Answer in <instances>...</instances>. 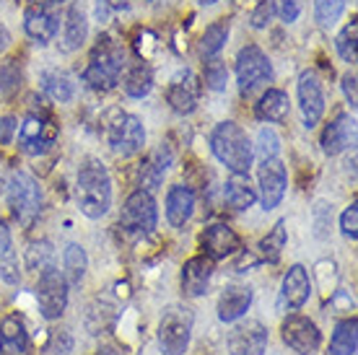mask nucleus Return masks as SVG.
Returning a JSON list of instances; mask_svg holds the SVG:
<instances>
[{"label": "nucleus", "mask_w": 358, "mask_h": 355, "mask_svg": "<svg viewBox=\"0 0 358 355\" xmlns=\"http://www.w3.org/2000/svg\"><path fill=\"white\" fill-rule=\"evenodd\" d=\"M341 231L345 239L356 241L358 239V205L353 203L350 208H345V213L341 215Z\"/></svg>", "instance_id": "obj_40"}, {"label": "nucleus", "mask_w": 358, "mask_h": 355, "mask_svg": "<svg viewBox=\"0 0 358 355\" xmlns=\"http://www.w3.org/2000/svg\"><path fill=\"white\" fill-rule=\"evenodd\" d=\"M13 130H16V119H13V117H3V119H0V143H3V145L10 143Z\"/></svg>", "instance_id": "obj_47"}, {"label": "nucleus", "mask_w": 358, "mask_h": 355, "mask_svg": "<svg viewBox=\"0 0 358 355\" xmlns=\"http://www.w3.org/2000/svg\"><path fill=\"white\" fill-rule=\"evenodd\" d=\"M213 273L215 265L208 254H197V257L187 259L182 267V291L187 296H206Z\"/></svg>", "instance_id": "obj_17"}, {"label": "nucleus", "mask_w": 358, "mask_h": 355, "mask_svg": "<svg viewBox=\"0 0 358 355\" xmlns=\"http://www.w3.org/2000/svg\"><path fill=\"white\" fill-rule=\"evenodd\" d=\"M280 338L296 355H317L322 347V332L304 314H291L280 327Z\"/></svg>", "instance_id": "obj_9"}, {"label": "nucleus", "mask_w": 358, "mask_h": 355, "mask_svg": "<svg viewBox=\"0 0 358 355\" xmlns=\"http://www.w3.org/2000/svg\"><path fill=\"white\" fill-rule=\"evenodd\" d=\"M273 16H275V3L273 0H262L260 6L255 8V13H252V27L255 29H265L273 21Z\"/></svg>", "instance_id": "obj_41"}, {"label": "nucleus", "mask_w": 358, "mask_h": 355, "mask_svg": "<svg viewBox=\"0 0 358 355\" xmlns=\"http://www.w3.org/2000/svg\"><path fill=\"white\" fill-rule=\"evenodd\" d=\"M257 153H260V159H278L280 138H278L273 127H262L260 133H257Z\"/></svg>", "instance_id": "obj_38"}, {"label": "nucleus", "mask_w": 358, "mask_h": 355, "mask_svg": "<svg viewBox=\"0 0 358 355\" xmlns=\"http://www.w3.org/2000/svg\"><path fill=\"white\" fill-rule=\"evenodd\" d=\"M107 140H109V148H112L117 156L130 159V156H135V153L143 151L145 127L135 115H125V112H120V115L109 122Z\"/></svg>", "instance_id": "obj_7"}, {"label": "nucleus", "mask_w": 358, "mask_h": 355, "mask_svg": "<svg viewBox=\"0 0 358 355\" xmlns=\"http://www.w3.org/2000/svg\"><path fill=\"white\" fill-rule=\"evenodd\" d=\"M94 355H120V353H117L115 347H99V350Z\"/></svg>", "instance_id": "obj_50"}, {"label": "nucleus", "mask_w": 358, "mask_h": 355, "mask_svg": "<svg viewBox=\"0 0 358 355\" xmlns=\"http://www.w3.org/2000/svg\"><path fill=\"white\" fill-rule=\"evenodd\" d=\"M55 138H57V127L39 115H29L18 127V148L29 156L47 153L55 145Z\"/></svg>", "instance_id": "obj_13"}, {"label": "nucleus", "mask_w": 358, "mask_h": 355, "mask_svg": "<svg viewBox=\"0 0 358 355\" xmlns=\"http://www.w3.org/2000/svg\"><path fill=\"white\" fill-rule=\"evenodd\" d=\"M200 244H203V249H206V254L210 259H226L242 249V239L226 223L206 226V231L200 233Z\"/></svg>", "instance_id": "obj_15"}, {"label": "nucleus", "mask_w": 358, "mask_h": 355, "mask_svg": "<svg viewBox=\"0 0 358 355\" xmlns=\"http://www.w3.org/2000/svg\"><path fill=\"white\" fill-rule=\"evenodd\" d=\"M36 303L39 311L47 321L60 319L68 309V280L57 270V265L47 267L39 273V283H36Z\"/></svg>", "instance_id": "obj_5"}, {"label": "nucleus", "mask_w": 358, "mask_h": 355, "mask_svg": "<svg viewBox=\"0 0 358 355\" xmlns=\"http://www.w3.org/2000/svg\"><path fill=\"white\" fill-rule=\"evenodd\" d=\"M356 329H358L356 317L338 321L330 340V355H356V345H358Z\"/></svg>", "instance_id": "obj_28"}, {"label": "nucleus", "mask_w": 358, "mask_h": 355, "mask_svg": "<svg viewBox=\"0 0 358 355\" xmlns=\"http://www.w3.org/2000/svg\"><path fill=\"white\" fill-rule=\"evenodd\" d=\"M18 83V78L13 75L10 68H0V91H10Z\"/></svg>", "instance_id": "obj_48"}, {"label": "nucleus", "mask_w": 358, "mask_h": 355, "mask_svg": "<svg viewBox=\"0 0 358 355\" xmlns=\"http://www.w3.org/2000/svg\"><path fill=\"white\" fill-rule=\"evenodd\" d=\"M104 3H109V6H122L125 0H104Z\"/></svg>", "instance_id": "obj_52"}, {"label": "nucleus", "mask_w": 358, "mask_h": 355, "mask_svg": "<svg viewBox=\"0 0 358 355\" xmlns=\"http://www.w3.org/2000/svg\"><path fill=\"white\" fill-rule=\"evenodd\" d=\"M265 350H268V329L255 319L236 324L226 338L229 355H265Z\"/></svg>", "instance_id": "obj_14"}, {"label": "nucleus", "mask_w": 358, "mask_h": 355, "mask_svg": "<svg viewBox=\"0 0 358 355\" xmlns=\"http://www.w3.org/2000/svg\"><path fill=\"white\" fill-rule=\"evenodd\" d=\"M89 36V16L83 10L81 3H73L65 10V24H63V50L65 52H76L81 50L83 42Z\"/></svg>", "instance_id": "obj_24"}, {"label": "nucleus", "mask_w": 358, "mask_h": 355, "mask_svg": "<svg viewBox=\"0 0 358 355\" xmlns=\"http://www.w3.org/2000/svg\"><path fill=\"white\" fill-rule=\"evenodd\" d=\"M226 42H229V24H226V21H215V24H210V27L206 29V34L200 36V45H197L200 57H203V60L218 57L221 50L226 47Z\"/></svg>", "instance_id": "obj_31"}, {"label": "nucleus", "mask_w": 358, "mask_h": 355, "mask_svg": "<svg viewBox=\"0 0 358 355\" xmlns=\"http://www.w3.org/2000/svg\"><path fill=\"white\" fill-rule=\"evenodd\" d=\"M127 68L125 47L115 36H99V45L94 47L89 68L83 71V80L94 91H109L120 83V75Z\"/></svg>", "instance_id": "obj_3"}, {"label": "nucleus", "mask_w": 358, "mask_h": 355, "mask_svg": "<svg viewBox=\"0 0 358 355\" xmlns=\"http://www.w3.org/2000/svg\"><path fill=\"white\" fill-rule=\"evenodd\" d=\"M195 192L187 184H174L166 192V221L174 229H182L195 213Z\"/></svg>", "instance_id": "obj_22"}, {"label": "nucleus", "mask_w": 358, "mask_h": 355, "mask_svg": "<svg viewBox=\"0 0 358 355\" xmlns=\"http://www.w3.org/2000/svg\"><path fill=\"white\" fill-rule=\"evenodd\" d=\"M288 109H291V101H288V94L280 89H268L262 94V99L257 101V109L255 115L260 117L262 122H283L288 117Z\"/></svg>", "instance_id": "obj_27"}, {"label": "nucleus", "mask_w": 358, "mask_h": 355, "mask_svg": "<svg viewBox=\"0 0 358 355\" xmlns=\"http://www.w3.org/2000/svg\"><path fill=\"white\" fill-rule=\"evenodd\" d=\"M55 265V249L50 241H34L31 247L27 249V267L31 273H42L47 267Z\"/></svg>", "instance_id": "obj_34"}, {"label": "nucleus", "mask_w": 358, "mask_h": 355, "mask_svg": "<svg viewBox=\"0 0 358 355\" xmlns=\"http://www.w3.org/2000/svg\"><path fill=\"white\" fill-rule=\"evenodd\" d=\"M24 31L29 34V39H34L36 45H50L60 31V21L45 6H34L24 13Z\"/></svg>", "instance_id": "obj_18"}, {"label": "nucleus", "mask_w": 358, "mask_h": 355, "mask_svg": "<svg viewBox=\"0 0 358 355\" xmlns=\"http://www.w3.org/2000/svg\"><path fill=\"white\" fill-rule=\"evenodd\" d=\"M63 267H65V280L68 285H81L86 270H89V254L81 244H68L63 249Z\"/></svg>", "instance_id": "obj_30"}, {"label": "nucleus", "mask_w": 358, "mask_h": 355, "mask_svg": "<svg viewBox=\"0 0 358 355\" xmlns=\"http://www.w3.org/2000/svg\"><path fill=\"white\" fill-rule=\"evenodd\" d=\"M224 200L231 210H250L257 203V189L252 187L250 174H231L224 184Z\"/></svg>", "instance_id": "obj_26"}, {"label": "nucleus", "mask_w": 358, "mask_h": 355, "mask_svg": "<svg viewBox=\"0 0 358 355\" xmlns=\"http://www.w3.org/2000/svg\"><path fill=\"white\" fill-rule=\"evenodd\" d=\"M356 47H358V27L356 21H350L348 27L338 34V39H335V50L343 57V62L353 65L356 62Z\"/></svg>", "instance_id": "obj_36"}, {"label": "nucleus", "mask_w": 358, "mask_h": 355, "mask_svg": "<svg viewBox=\"0 0 358 355\" xmlns=\"http://www.w3.org/2000/svg\"><path fill=\"white\" fill-rule=\"evenodd\" d=\"M200 6H213V3H218V0H197Z\"/></svg>", "instance_id": "obj_51"}, {"label": "nucleus", "mask_w": 358, "mask_h": 355, "mask_svg": "<svg viewBox=\"0 0 358 355\" xmlns=\"http://www.w3.org/2000/svg\"><path fill=\"white\" fill-rule=\"evenodd\" d=\"M76 197L81 213L91 221H99L112 208V179L107 166L99 159H86L76 179Z\"/></svg>", "instance_id": "obj_1"}, {"label": "nucleus", "mask_w": 358, "mask_h": 355, "mask_svg": "<svg viewBox=\"0 0 358 355\" xmlns=\"http://www.w3.org/2000/svg\"><path fill=\"white\" fill-rule=\"evenodd\" d=\"M8 45H10V34H8V29L0 24V55L8 50Z\"/></svg>", "instance_id": "obj_49"}, {"label": "nucleus", "mask_w": 358, "mask_h": 355, "mask_svg": "<svg viewBox=\"0 0 358 355\" xmlns=\"http://www.w3.org/2000/svg\"><path fill=\"white\" fill-rule=\"evenodd\" d=\"M312 296V280L306 267L294 265L288 267V273L283 275V285H280V298L288 309H301Z\"/></svg>", "instance_id": "obj_21"}, {"label": "nucleus", "mask_w": 358, "mask_h": 355, "mask_svg": "<svg viewBox=\"0 0 358 355\" xmlns=\"http://www.w3.org/2000/svg\"><path fill=\"white\" fill-rule=\"evenodd\" d=\"M13 254V241H10V231L6 229V223H0V259H6Z\"/></svg>", "instance_id": "obj_46"}, {"label": "nucleus", "mask_w": 358, "mask_h": 355, "mask_svg": "<svg viewBox=\"0 0 358 355\" xmlns=\"http://www.w3.org/2000/svg\"><path fill=\"white\" fill-rule=\"evenodd\" d=\"M273 80V62L257 45H247L236 55V83L242 94H252Z\"/></svg>", "instance_id": "obj_6"}, {"label": "nucleus", "mask_w": 358, "mask_h": 355, "mask_svg": "<svg viewBox=\"0 0 358 355\" xmlns=\"http://www.w3.org/2000/svg\"><path fill=\"white\" fill-rule=\"evenodd\" d=\"M210 151L231 174H250L255 145L236 122H218L210 133Z\"/></svg>", "instance_id": "obj_2"}, {"label": "nucleus", "mask_w": 358, "mask_h": 355, "mask_svg": "<svg viewBox=\"0 0 358 355\" xmlns=\"http://www.w3.org/2000/svg\"><path fill=\"white\" fill-rule=\"evenodd\" d=\"M203 80L210 91H224L226 83H229V71L226 65L218 57H210L206 60V68H203Z\"/></svg>", "instance_id": "obj_37"}, {"label": "nucleus", "mask_w": 358, "mask_h": 355, "mask_svg": "<svg viewBox=\"0 0 358 355\" xmlns=\"http://www.w3.org/2000/svg\"><path fill=\"white\" fill-rule=\"evenodd\" d=\"M122 89H125L127 96H133V99L148 96L153 89V71L145 65V62H135V65H130L125 73V80H122Z\"/></svg>", "instance_id": "obj_29"}, {"label": "nucleus", "mask_w": 358, "mask_h": 355, "mask_svg": "<svg viewBox=\"0 0 358 355\" xmlns=\"http://www.w3.org/2000/svg\"><path fill=\"white\" fill-rule=\"evenodd\" d=\"M330 221H332V205L317 203V208H314V226H317V236H324V229L330 226Z\"/></svg>", "instance_id": "obj_43"}, {"label": "nucleus", "mask_w": 358, "mask_h": 355, "mask_svg": "<svg viewBox=\"0 0 358 355\" xmlns=\"http://www.w3.org/2000/svg\"><path fill=\"white\" fill-rule=\"evenodd\" d=\"M288 233H286V221H278L273 226V231L260 241V259H268V262H278L283 249H286Z\"/></svg>", "instance_id": "obj_33"}, {"label": "nucleus", "mask_w": 358, "mask_h": 355, "mask_svg": "<svg viewBox=\"0 0 358 355\" xmlns=\"http://www.w3.org/2000/svg\"><path fill=\"white\" fill-rule=\"evenodd\" d=\"M73 335L71 332H55L47 347L42 350V355H71L73 353Z\"/></svg>", "instance_id": "obj_39"}, {"label": "nucleus", "mask_w": 358, "mask_h": 355, "mask_svg": "<svg viewBox=\"0 0 358 355\" xmlns=\"http://www.w3.org/2000/svg\"><path fill=\"white\" fill-rule=\"evenodd\" d=\"M341 86H343V94H345V101L350 104V109H356V73L350 71V73H345L343 75V80H341Z\"/></svg>", "instance_id": "obj_45"}, {"label": "nucleus", "mask_w": 358, "mask_h": 355, "mask_svg": "<svg viewBox=\"0 0 358 355\" xmlns=\"http://www.w3.org/2000/svg\"><path fill=\"white\" fill-rule=\"evenodd\" d=\"M192 324L195 317L187 306H169L164 309L162 321H159V347L162 355H185L192 338Z\"/></svg>", "instance_id": "obj_4"}, {"label": "nucleus", "mask_w": 358, "mask_h": 355, "mask_svg": "<svg viewBox=\"0 0 358 355\" xmlns=\"http://www.w3.org/2000/svg\"><path fill=\"white\" fill-rule=\"evenodd\" d=\"M169 164H171V151L166 145H159L156 153H151V159L141 164V171H138V184H141V189H145V192L159 189L164 182V174L169 169Z\"/></svg>", "instance_id": "obj_25"}, {"label": "nucleus", "mask_w": 358, "mask_h": 355, "mask_svg": "<svg viewBox=\"0 0 358 355\" xmlns=\"http://www.w3.org/2000/svg\"><path fill=\"white\" fill-rule=\"evenodd\" d=\"M280 18H283V24H294L299 13H301V3L299 0H280V8H278Z\"/></svg>", "instance_id": "obj_44"}, {"label": "nucleus", "mask_w": 358, "mask_h": 355, "mask_svg": "<svg viewBox=\"0 0 358 355\" xmlns=\"http://www.w3.org/2000/svg\"><path fill=\"white\" fill-rule=\"evenodd\" d=\"M55 3H63V0H55Z\"/></svg>", "instance_id": "obj_53"}, {"label": "nucleus", "mask_w": 358, "mask_h": 355, "mask_svg": "<svg viewBox=\"0 0 358 355\" xmlns=\"http://www.w3.org/2000/svg\"><path fill=\"white\" fill-rule=\"evenodd\" d=\"M356 143V119L353 115H341L335 117L322 133V151L324 156H341L343 151H348Z\"/></svg>", "instance_id": "obj_16"}, {"label": "nucleus", "mask_w": 358, "mask_h": 355, "mask_svg": "<svg viewBox=\"0 0 358 355\" xmlns=\"http://www.w3.org/2000/svg\"><path fill=\"white\" fill-rule=\"evenodd\" d=\"M257 179H260V203L262 210L270 213L275 210L288 187V171L280 159H262L260 169H257Z\"/></svg>", "instance_id": "obj_12"}, {"label": "nucleus", "mask_w": 358, "mask_h": 355, "mask_svg": "<svg viewBox=\"0 0 358 355\" xmlns=\"http://www.w3.org/2000/svg\"><path fill=\"white\" fill-rule=\"evenodd\" d=\"M197 80L195 75L189 71H185L182 75L169 83V89H166V101L171 104V109L177 112V115H192L197 109Z\"/></svg>", "instance_id": "obj_20"}, {"label": "nucleus", "mask_w": 358, "mask_h": 355, "mask_svg": "<svg viewBox=\"0 0 358 355\" xmlns=\"http://www.w3.org/2000/svg\"><path fill=\"white\" fill-rule=\"evenodd\" d=\"M0 355H29L27 324L16 314L0 321Z\"/></svg>", "instance_id": "obj_23"}, {"label": "nucleus", "mask_w": 358, "mask_h": 355, "mask_svg": "<svg viewBox=\"0 0 358 355\" xmlns=\"http://www.w3.org/2000/svg\"><path fill=\"white\" fill-rule=\"evenodd\" d=\"M8 205L18 221H31L42 210V189L27 171H13L10 174Z\"/></svg>", "instance_id": "obj_8"}, {"label": "nucleus", "mask_w": 358, "mask_h": 355, "mask_svg": "<svg viewBox=\"0 0 358 355\" xmlns=\"http://www.w3.org/2000/svg\"><path fill=\"white\" fill-rule=\"evenodd\" d=\"M345 10V0H314V21L322 29H332Z\"/></svg>", "instance_id": "obj_35"}, {"label": "nucleus", "mask_w": 358, "mask_h": 355, "mask_svg": "<svg viewBox=\"0 0 358 355\" xmlns=\"http://www.w3.org/2000/svg\"><path fill=\"white\" fill-rule=\"evenodd\" d=\"M252 306L250 285H226L224 294L218 296V319L226 324L239 321Z\"/></svg>", "instance_id": "obj_19"}, {"label": "nucleus", "mask_w": 358, "mask_h": 355, "mask_svg": "<svg viewBox=\"0 0 358 355\" xmlns=\"http://www.w3.org/2000/svg\"><path fill=\"white\" fill-rule=\"evenodd\" d=\"M299 109H301V117H304V127L312 130L320 124V119L324 117V109H327V99H324V86L320 75L314 71H304L299 75Z\"/></svg>", "instance_id": "obj_10"}, {"label": "nucleus", "mask_w": 358, "mask_h": 355, "mask_svg": "<svg viewBox=\"0 0 358 355\" xmlns=\"http://www.w3.org/2000/svg\"><path fill=\"white\" fill-rule=\"evenodd\" d=\"M156 223H159V210L153 195L145 189H135L122 208V226L133 233H153Z\"/></svg>", "instance_id": "obj_11"}, {"label": "nucleus", "mask_w": 358, "mask_h": 355, "mask_svg": "<svg viewBox=\"0 0 358 355\" xmlns=\"http://www.w3.org/2000/svg\"><path fill=\"white\" fill-rule=\"evenodd\" d=\"M42 89L60 104H68L76 96V83L71 80V75H65L60 71H47L42 75Z\"/></svg>", "instance_id": "obj_32"}, {"label": "nucleus", "mask_w": 358, "mask_h": 355, "mask_svg": "<svg viewBox=\"0 0 358 355\" xmlns=\"http://www.w3.org/2000/svg\"><path fill=\"white\" fill-rule=\"evenodd\" d=\"M0 277H3V283L8 285H18L21 280V273H18V259L10 254V257L0 259Z\"/></svg>", "instance_id": "obj_42"}]
</instances>
